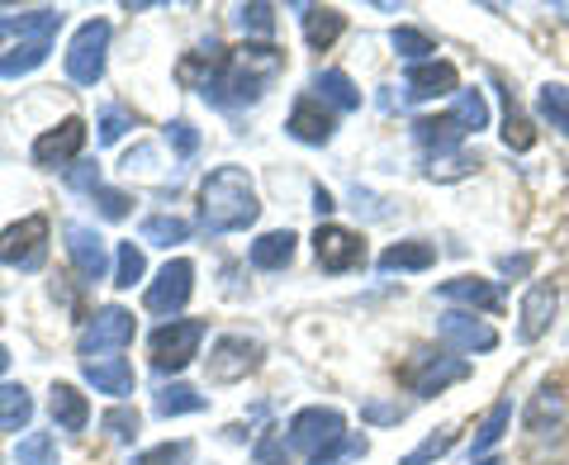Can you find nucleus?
<instances>
[{
    "mask_svg": "<svg viewBox=\"0 0 569 465\" xmlns=\"http://www.w3.org/2000/svg\"><path fill=\"white\" fill-rule=\"evenodd\" d=\"M62 20L67 14L52 6L29 10V14H6V20H0V77L20 81L29 71H39L48 62L52 43H58Z\"/></svg>",
    "mask_w": 569,
    "mask_h": 465,
    "instance_id": "nucleus-2",
    "label": "nucleus"
},
{
    "mask_svg": "<svg viewBox=\"0 0 569 465\" xmlns=\"http://www.w3.org/2000/svg\"><path fill=\"white\" fill-rule=\"evenodd\" d=\"M295 243H299V238H295L290 228H276V233H261L247 257H252L257 271H284V266L295 261Z\"/></svg>",
    "mask_w": 569,
    "mask_h": 465,
    "instance_id": "nucleus-25",
    "label": "nucleus"
},
{
    "mask_svg": "<svg viewBox=\"0 0 569 465\" xmlns=\"http://www.w3.org/2000/svg\"><path fill=\"white\" fill-rule=\"evenodd\" d=\"M200 343H204V324L200 318H171V324H162L152 333V366L157 370H186L194 356H200Z\"/></svg>",
    "mask_w": 569,
    "mask_h": 465,
    "instance_id": "nucleus-7",
    "label": "nucleus"
},
{
    "mask_svg": "<svg viewBox=\"0 0 569 465\" xmlns=\"http://www.w3.org/2000/svg\"><path fill=\"white\" fill-rule=\"evenodd\" d=\"M498 271H503V276H527L531 271V257L522 253V257H503V261H498Z\"/></svg>",
    "mask_w": 569,
    "mask_h": 465,
    "instance_id": "nucleus-48",
    "label": "nucleus"
},
{
    "mask_svg": "<svg viewBox=\"0 0 569 465\" xmlns=\"http://www.w3.org/2000/svg\"><path fill=\"white\" fill-rule=\"evenodd\" d=\"M100 427H104V433H110L114 442H133L138 427H142V418H138V408H110V414L100 418Z\"/></svg>",
    "mask_w": 569,
    "mask_h": 465,
    "instance_id": "nucleus-41",
    "label": "nucleus"
},
{
    "mask_svg": "<svg viewBox=\"0 0 569 465\" xmlns=\"http://www.w3.org/2000/svg\"><path fill=\"white\" fill-rule=\"evenodd\" d=\"M52 461H58V442L48 433H29L14 446V465H52Z\"/></svg>",
    "mask_w": 569,
    "mask_h": 465,
    "instance_id": "nucleus-35",
    "label": "nucleus"
},
{
    "mask_svg": "<svg viewBox=\"0 0 569 465\" xmlns=\"http://www.w3.org/2000/svg\"><path fill=\"white\" fill-rule=\"evenodd\" d=\"M6 366H10V352H6V347H0V370H6Z\"/></svg>",
    "mask_w": 569,
    "mask_h": 465,
    "instance_id": "nucleus-50",
    "label": "nucleus"
},
{
    "mask_svg": "<svg viewBox=\"0 0 569 465\" xmlns=\"http://www.w3.org/2000/svg\"><path fill=\"white\" fill-rule=\"evenodd\" d=\"M86 380L96 385V395H110V399H129L133 395V366L123 356H100V362H86Z\"/></svg>",
    "mask_w": 569,
    "mask_h": 465,
    "instance_id": "nucleus-22",
    "label": "nucleus"
},
{
    "mask_svg": "<svg viewBox=\"0 0 569 465\" xmlns=\"http://www.w3.org/2000/svg\"><path fill=\"white\" fill-rule=\"evenodd\" d=\"M451 446H456V427H441V433H432V437H427V442L418 446V452H408L399 465H432V461L447 456Z\"/></svg>",
    "mask_w": 569,
    "mask_h": 465,
    "instance_id": "nucleus-37",
    "label": "nucleus"
},
{
    "mask_svg": "<svg viewBox=\"0 0 569 465\" xmlns=\"http://www.w3.org/2000/svg\"><path fill=\"white\" fill-rule=\"evenodd\" d=\"M48 408H52V423L62 427V433H81L86 423H91V404H86V395L77 385H67V380H58L48 389Z\"/></svg>",
    "mask_w": 569,
    "mask_h": 465,
    "instance_id": "nucleus-24",
    "label": "nucleus"
},
{
    "mask_svg": "<svg viewBox=\"0 0 569 465\" xmlns=\"http://www.w3.org/2000/svg\"><path fill=\"white\" fill-rule=\"evenodd\" d=\"M238 24L247 29V33H261V39H271L276 33V6H238Z\"/></svg>",
    "mask_w": 569,
    "mask_h": 465,
    "instance_id": "nucleus-40",
    "label": "nucleus"
},
{
    "mask_svg": "<svg viewBox=\"0 0 569 465\" xmlns=\"http://www.w3.org/2000/svg\"><path fill=\"white\" fill-rule=\"evenodd\" d=\"M361 418H366V423H403V408H399V404L370 399V404H361Z\"/></svg>",
    "mask_w": 569,
    "mask_h": 465,
    "instance_id": "nucleus-46",
    "label": "nucleus"
},
{
    "mask_svg": "<svg viewBox=\"0 0 569 465\" xmlns=\"http://www.w3.org/2000/svg\"><path fill=\"white\" fill-rule=\"evenodd\" d=\"M284 433H290V437H284V442H290V452H305V456L313 461L318 452H328L332 442H342V437H347V418L337 414V408L313 404V408H299Z\"/></svg>",
    "mask_w": 569,
    "mask_h": 465,
    "instance_id": "nucleus-6",
    "label": "nucleus"
},
{
    "mask_svg": "<svg viewBox=\"0 0 569 465\" xmlns=\"http://www.w3.org/2000/svg\"><path fill=\"white\" fill-rule=\"evenodd\" d=\"M366 452H370V442H366V437H351V433H347L342 442H332L328 452H318L309 465H347V461H361Z\"/></svg>",
    "mask_w": 569,
    "mask_h": 465,
    "instance_id": "nucleus-38",
    "label": "nucleus"
},
{
    "mask_svg": "<svg viewBox=\"0 0 569 465\" xmlns=\"http://www.w3.org/2000/svg\"><path fill=\"white\" fill-rule=\"evenodd\" d=\"M332 129H337L332 110H323L313 96H299L290 119H284V133L299 138V142H309V148H323V142H332Z\"/></svg>",
    "mask_w": 569,
    "mask_h": 465,
    "instance_id": "nucleus-18",
    "label": "nucleus"
},
{
    "mask_svg": "<svg viewBox=\"0 0 569 465\" xmlns=\"http://www.w3.org/2000/svg\"><path fill=\"white\" fill-rule=\"evenodd\" d=\"M204 408V395H194L190 385H167L157 395V418H181V414H200Z\"/></svg>",
    "mask_w": 569,
    "mask_h": 465,
    "instance_id": "nucleus-33",
    "label": "nucleus"
},
{
    "mask_svg": "<svg viewBox=\"0 0 569 465\" xmlns=\"http://www.w3.org/2000/svg\"><path fill=\"white\" fill-rule=\"evenodd\" d=\"M508 423H512V399H498V404L489 408V418L479 423V433H475V446H470V456H485V452H493V446L503 442Z\"/></svg>",
    "mask_w": 569,
    "mask_h": 465,
    "instance_id": "nucleus-29",
    "label": "nucleus"
},
{
    "mask_svg": "<svg viewBox=\"0 0 569 465\" xmlns=\"http://www.w3.org/2000/svg\"><path fill=\"white\" fill-rule=\"evenodd\" d=\"M556 304H560V295H556V285H531V290L522 295V324H518V337L522 343H537V337L550 328V318H556Z\"/></svg>",
    "mask_w": 569,
    "mask_h": 465,
    "instance_id": "nucleus-21",
    "label": "nucleus"
},
{
    "mask_svg": "<svg viewBox=\"0 0 569 465\" xmlns=\"http://www.w3.org/2000/svg\"><path fill=\"white\" fill-rule=\"evenodd\" d=\"M257 366H261V343L257 337H242V333H223L209 352V380H219V385L247 380Z\"/></svg>",
    "mask_w": 569,
    "mask_h": 465,
    "instance_id": "nucleus-11",
    "label": "nucleus"
},
{
    "mask_svg": "<svg viewBox=\"0 0 569 465\" xmlns=\"http://www.w3.org/2000/svg\"><path fill=\"white\" fill-rule=\"evenodd\" d=\"M104 52H110V24L86 20L67 48V77L77 86H96L104 77Z\"/></svg>",
    "mask_w": 569,
    "mask_h": 465,
    "instance_id": "nucleus-8",
    "label": "nucleus"
},
{
    "mask_svg": "<svg viewBox=\"0 0 569 465\" xmlns=\"http://www.w3.org/2000/svg\"><path fill=\"white\" fill-rule=\"evenodd\" d=\"M67 257L86 285L104 280V271H110V247H104L100 233L86 228V224H67Z\"/></svg>",
    "mask_w": 569,
    "mask_h": 465,
    "instance_id": "nucleus-15",
    "label": "nucleus"
},
{
    "mask_svg": "<svg viewBox=\"0 0 569 465\" xmlns=\"http://www.w3.org/2000/svg\"><path fill=\"white\" fill-rule=\"evenodd\" d=\"M389 39H395V48L403 52L408 62H432V52H437V43H432V33H422V29H408V24H399L395 33H389Z\"/></svg>",
    "mask_w": 569,
    "mask_h": 465,
    "instance_id": "nucleus-34",
    "label": "nucleus"
},
{
    "mask_svg": "<svg viewBox=\"0 0 569 465\" xmlns=\"http://www.w3.org/2000/svg\"><path fill=\"white\" fill-rule=\"evenodd\" d=\"M313 100L318 105H332L337 115H351V110H361V91L351 86V77L347 71H337V67H328V71H313Z\"/></svg>",
    "mask_w": 569,
    "mask_h": 465,
    "instance_id": "nucleus-23",
    "label": "nucleus"
},
{
    "mask_svg": "<svg viewBox=\"0 0 569 465\" xmlns=\"http://www.w3.org/2000/svg\"><path fill=\"white\" fill-rule=\"evenodd\" d=\"M129 129H133V115H129V110H119V105H110V110L100 115V142H119Z\"/></svg>",
    "mask_w": 569,
    "mask_h": 465,
    "instance_id": "nucleus-42",
    "label": "nucleus"
},
{
    "mask_svg": "<svg viewBox=\"0 0 569 465\" xmlns=\"http://www.w3.org/2000/svg\"><path fill=\"white\" fill-rule=\"evenodd\" d=\"M81 148H86V119L71 115V119L58 123V129L33 138V162H39L43 171H71Z\"/></svg>",
    "mask_w": 569,
    "mask_h": 465,
    "instance_id": "nucleus-13",
    "label": "nucleus"
},
{
    "mask_svg": "<svg viewBox=\"0 0 569 465\" xmlns=\"http://www.w3.org/2000/svg\"><path fill=\"white\" fill-rule=\"evenodd\" d=\"M280 71H284V52L276 43H242L233 52H223L219 71H213V81L200 96L209 105H219V110H242V105H257L271 91Z\"/></svg>",
    "mask_w": 569,
    "mask_h": 465,
    "instance_id": "nucleus-1",
    "label": "nucleus"
},
{
    "mask_svg": "<svg viewBox=\"0 0 569 465\" xmlns=\"http://www.w3.org/2000/svg\"><path fill=\"white\" fill-rule=\"evenodd\" d=\"M479 465H503V461H479Z\"/></svg>",
    "mask_w": 569,
    "mask_h": 465,
    "instance_id": "nucleus-51",
    "label": "nucleus"
},
{
    "mask_svg": "<svg viewBox=\"0 0 569 465\" xmlns=\"http://www.w3.org/2000/svg\"><path fill=\"white\" fill-rule=\"evenodd\" d=\"M190 290H194V261L176 257V261H167L162 271H157V280L148 285V295H142V304H148L152 314L171 318V314H181L186 304H190Z\"/></svg>",
    "mask_w": 569,
    "mask_h": 465,
    "instance_id": "nucleus-12",
    "label": "nucleus"
},
{
    "mask_svg": "<svg viewBox=\"0 0 569 465\" xmlns=\"http://www.w3.org/2000/svg\"><path fill=\"white\" fill-rule=\"evenodd\" d=\"M48 238H52V228L43 214H24L20 224L0 228V261L20 266V271H39L48 261Z\"/></svg>",
    "mask_w": 569,
    "mask_h": 465,
    "instance_id": "nucleus-5",
    "label": "nucleus"
},
{
    "mask_svg": "<svg viewBox=\"0 0 569 465\" xmlns=\"http://www.w3.org/2000/svg\"><path fill=\"white\" fill-rule=\"evenodd\" d=\"M437 299L447 304H470V309H485V314H498L503 309V290L493 280H479V276H456L447 285H437Z\"/></svg>",
    "mask_w": 569,
    "mask_h": 465,
    "instance_id": "nucleus-20",
    "label": "nucleus"
},
{
    "mask_svg": "<svg viewBox=\"0 0 569 465\" xmlns=\"http://www.w3.org/2000/svg\"><path fill=\"white\" fill-rule=\"evenodd\" d=\"M522 423H527V433L531 437H560L565 433V423H569V404H565V389L556 385V380H541L537 385V395H531V404H527V414H522Z\"/></svg>",
    "mask_w": 569,
    "mask_h": 465,
    "instance_id": "nucleus-14",
    "label": "nucleus"
},
{
    "mask_svg": "<svg viewBox=\"0 0 569 465\" xmlns=\"http://www.w3.org/2000/svg\"><path fill=\"white\" fill-rule=\"evenodd\" d=\"M67 186H71V190H91V195H96V190H100V167H96V162L71 167V171H67Z\"/></svg>",
    "mask_w": 569,
    "mask_h": 465,
    "instance_id": "nucleus-45",
    "label": "nucleus"
},
{
    "mask_svg": "<svg viewBox=\"0 0 569 465\" xmlns=\"http://www.w3.org/2000/svg\"><path fill=\"white\" fill-rule=\"evenodd\" d=\"M129 343H133V314L119 309V304L96 309V318L81 328V356L86 362H100L104 352H123Z\"/></svg>",
    "mask_w": 569,
    "mask_h": 465,
    "instance_id": "nucleus-9",
    "label": "nucleus"
},
{
    "mask_svg": "<svg viewBox=\"0 0 569 465\" xmlns=\"http://www.w3.org/2000/svg\"><path fill=\"white\" fill-rule=\"evenodd\" d=\"M503 142H508L512 152H527L531 142H537V129H531V119L518 110L512 91H503Z\"/></svg>",
    "mask_w": 569,
    "mask_h": 465,
    "instance_id": "nucleus-30",
    "label": "nucleus"
},
{
    "mask_svg": "<svg viewBox=\"0 0 569 465\" xmlns=\"http://www.w3.org/2000/svg\"><path fill=\"white\" fill-rule=\"evenodd\" d=\"M33 423V399L24 385H0V427L6 433H20V427Z\"/></svg>",
    "mask_w": 569,
    "mask_h": 465,
    "instance_id": "nucleus-28",
    "label": "nucleus"
},
{
    "mask_svg": "<svg viewBox=\"0 0 569 465\" xmlns=\"http://www.w3.org/2000/svg\"><path fill=\"white\" fill-rule=\"evenodd\" d=\"M437 261V247L422 243V238H408V243H395L380 253V271H427Z\"/></svg>",
    "mask_w": 569,
    "mask_h": 465,
    "instance_id": "nucleus-27",
    "label": "nucleus"
},
{
    "mask_svg": "<svg viewBox=\"0 0 569 465\" xmlns=\"http://www.w3.org/2000/svg\"><path fill=\"white\" fill-rule=\"evenodd\" d=\"M96 205H100L104 219L119 224V219H129V205H133V200H129L123 190H104V186H100V190H96Z\"/></svg>",
    "mask_w": 569,
    "mask_h": 465,
    "instance_id": "nucleus-43",
    "label": "nucleus"
},
{
    "mask_svg": "<svg viewBox=\"0 0 569 465\" xmlns=\"http://www.w3.org/2000/svg\"><path fill=\"white\" fill-rule=\"evenodd\" d=\"M284 452H290V442H276V437H261V442H257V461H266V465L284 461Z\"/></svg>",
    "mask_w": 569,
    "mask_h": 465,
    "instance_id": "nucleus-47",
    "label": "nucleus"
},
{
    "mask_svg": "<svg viewBox=\"0 0 569 465\" xmlns=\"http://www.w3.org/2000/svg\"><path fill=\"white\" fill-rule=\"evenodd\" d=\"M194 456V442H162V446H152V452H142L133 456V465H186Z\"/></svg>",
    "mask_w": 569,
    "mask_h": 465,
    "instance_id": "nucleus-39",
    "label": "nucleus"
},
{
    "mask_svg": "<svg viewBox=\"0 0 569 465\" xmlns=\"http://www.w3.org/2000/svg\"><path fill=\"white\" fill-rule=\"evenodd\" d=\"M313 253H318V266L332 271V276L361 271V266H366V238H361V233H351V228H342V224H318Z\"/></svg>",
    "mask_w": 569,
    "mask_h": 465,
    "instance_id": "nucleus-10",
    "label": "nucleus"
},
{
    "mask_svg": "<svg viewBox=\"0 0 569 465\" xmlns=\"http://www.w3.org/2000/svg\"><path fill=\"white\" fill-rule=\"evenodd\" d=\"M167 138H171V148L181 152V157H194V148H200V133H194L186 119H171L167 123Z\"/></svg>",
    "mask_w": 569,
    "mask_h": 465,
    "instance_id": "nucleus-44",
    "label": "nucleus"
},
{
    "mask_svg": "<svg viewBox=\"0 0 569 465\" xmlns=\"http://www.w3.org/2000/svg\"><path fill=\"white\" fill-rule=\"evenodd\" d=\"M466 375H470V362H460V356H427V366H418L413 375H408V385H413V395L432 399L447 385H460Z\"/></svg>",
    "mask_w": 569,
    "mask_h": 465,
    "instance_id": "nucleus-19",
    "label": "nucleus"
},
{
    "mask_svg": "<svg viewBox=\"0 0 569 465\" xmlns=\"http://www.w3.org/2000/svg\"><path fill=\"white\" fill-rule=\"evenodd\" d=\"M485 123H489V100H485V91H460L456 110H451V115L418 119V123H413V138L422 142V148H432V152H451L460 138L479 133Z\"/></svg>",
    "mask_w": 569,
    "mask_h": 465,
    "instance_id": "nucleus-4",
    "label": "nucleus"
},
{
    "mask_svg": "<svg viewBox=\"0 0 569 465\" xmlns=\"http://www.w3.org/2000/svg\"><path fill=\"white\" fill-rule=\"evenodd\" d=\"M261 219V200L242 167H213L200 186V224L204 233H242Z\"/></svg>",
    "mask_w": 569,
    "mask_h": 465,
    "instance_id": "nucleus-3",
    "label": "nucleus"
},
{
    "mask_svg": "<svg viewBox=\"0 0 569 465\" xmlns=\"http://www.w3.org/2000/svg\"><path fill=\"white\" fill-rule=\"evenodd\" d=\"M186 238H190V224L176 219V214H152V219L142 224V243H152V247H176Z\"/></svg>",
    "mask_w": 569,
    "mask_h": 465,
    "instance_id": "nucleus-32",
    "label": "nucleus"
},
{
    "mask_svg": "<svg viewBox=\"0 0 569 465\" xmlns=\"http://www.w3.org/2000/svg\"><path fill=\"white\" fill-rule=\"evenodd\" d=\"M537 110H541V119L550 123V129L569 133V86L546 81V86H541V96H537Z\"/></svg>",
    "mask_w": 569,
    "mask_h": 465,
    "instance_id": "nucleus-31",
    "label": "nucleus"
},
{
    "mask_svg": "<svg viewBox=\"0 0 569 465\" xmlns=\"http://www.w3.org/2000/svg\"><path fill=\"white\" fill-rule=\"evenodd\" d=\"M313 209H318V214H332V209H337V205H332V195H328L323 186L313 190Z\"/></svg>",
    "mask_w": 569,
    "mask_h": 465,
    "instance_id": "nucleus-49",
    "label": "nucleus"
},
{
    "mask_svg": "<svg viewBox=\"0 0 569 465\" xmlns=\"http://www.w3.org/2000/svg\"><path fill=\"white\" fill-rule=\"evenodd\" d=\"M347 29V14L332 6H305V39L313 52H328Z\"/></svg>",
    "mask_w": 569,
    "mask_h": 465,
    "instance_id": "nucleus-26",
    "label": "nucleus"
},
{
    "mask_svg": "<svg viewBox=\"0 0 569 465\" xmlns=\"http://www.w3.org/2000/svg\"><path fill=\"white\" fill-rule=\"evenodd\" d=\"M142 271H148V261H142V247L119 243V261H114V285H119V290H133V285L142 280Z\"/></svg>",
    "mask_w": 569,
    "mask_h": 465,
    "instance_id": "nucleus-36",
    "label": "nucleus"
},
{
    "mask_svg": "<svg viewBox=\"0 0 569 465\" xmlns=\"http://www.w3.org/2000/svg\"><path fill=\"white\" fill-rule=\"evenodd\" d=\"M437 337H441V343H447V347H456V352H493V347H498V333L485 324V318L460 314V309L441 314Z\"/></svg>",
    "mask_w": 569,
    "mask_h": 465,
    "instance_id": "nucleus-16",
    "label": "nucleus"
},
{
    "mask_svg": "<svg viewBox=\"0 0 569 465\" xmlns=\"http://www.w3.org/2000/svg\"><path fill=\"white\" fill-rule=\"evenodd\" d=\"M460 91V77H456V67L451 62H418V67H408V77H403V96L408 100H447Z\"/></svg>",
    "mask_w": 569,
    "mask_h": 465,
    "instance_id": "nucleus-17",
    "label": "nucleus"
}]
</instances>
